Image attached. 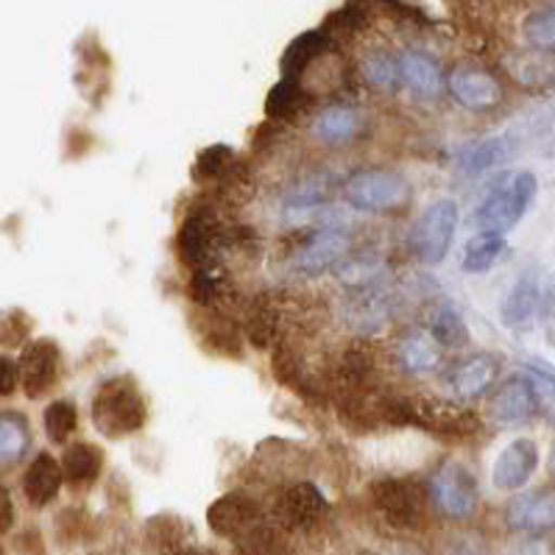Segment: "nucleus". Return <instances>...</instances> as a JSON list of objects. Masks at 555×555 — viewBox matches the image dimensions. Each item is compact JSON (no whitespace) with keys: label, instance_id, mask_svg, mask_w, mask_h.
Listing matches in <instances>:
<instances>
[{"label":"nucleus","instance_id":"obj_19","mask_svg":"<svg viewBox=\"0 0 555 555\" xmlns=\"http://www.w3.org/2000/svg\"><path fill=\"white\" fill-rule=\"evenodd\" d=\"M399 62V79L405 81L413 92L425 95V99H433L441 92V67L436 65L433 56H427L425 51H402L397 56Z\"/></svg>","mask_w":555,"mask_h":555},{"label":"nucleus","instance_id":"obj_6","mask_svg":"<svg viewBox=\"0 0 555 555\" xmlns=\"http://www.w3.org/2000/svg\"><path fill=\"white\" fill-rule=\"evenodd\" d=\"M430 503L450 519H469L477 511L475 475L464 464L447 461L430 480Z\"/></svg>","mask_w":555,"mask_h":555},{"label":"nucleus","instance_id":"obj_46","mask_svg":"<svg viewBox=\"0 0 555 555\" xmlns=\"http://www.w3.org/2000/svg\"><path fill=\"white\" fill-rule=\"evenodd\" d=\"M553 416H555V408H553Z\"/></svg>","mask_w":555,"mask_h":555},{"label":"nucleus","instance_id":"obj_39","mask_svg":"<svg viewBox=\"0 0 555 555\" xmlns=\"http://www.w3.org/2000/svg\"><path fill=\"white\" fill-rule=\"evenodd\" d=\"M188 296L198 308H209L218 299V276L209 268H196V274L188 282Z\"/></svg>","mask_w":555,"mask_h":555},{"label":"nucleus","instance_id":"obj_34","mask_svg":"<svg viewBox=\"0 0 555 555\" xmlns=\"http://www.w3.org/2000/svg\"><path fill=\"white\" fill-rule=\"evenodd\" d=\"M360 76H363L366 85L383 87V90H388V87H393L397 81H402L399 79V62L386 51H369L366 56L360 60Z\"/></svg>","mask_w":555,"mask_h":555},{"label":"nucleus","instance_id":"obj_41","mask_svg":"<svg viewBox=\"0 0 555 555\" xmlns=\"http://www.w3.org/2000/svg\"><path fill=\"white\" fill-rule=\"evenodd\" d=\"M17 386H21V369L12 358L0 354V397H12Z\"/></svg>","mask_w":555,"mask_h":555},{"label":"nucleus","instance_id":"obj_12","mask_svg":"<svg viewBox=\"0 0 555 555\" xmlns=\"http://www.w3.org/2000/svg\"><path fill=\"white\" fill-rule=\"evenodd\" d=\"M262 519V511L257 505V500H251L248 494L241 491H232V494L218 496L216 503L209 505L207 522L212 528V533L223 535V539H237V535L246 533L248 528H255Z\"/></svg>","mask_w":555,"mask_h":555},{"label":"nucleus","instance_id":"obj_44","mask_svg":"<svg viewBox=\"0 0 555 555\" xmlns=\"http://www.w3.org/2000/svg\"><path fill=\"white\" fill-rule=\"evenodd\" d=\"M177 555H204V553H198V550H190V547H184V550H179Z\"/></svg>","mask_w":555,"mask_h":555},{"label":"nucleus","instance_id":"obj_36","mask_svg":"<svg viewBox=\"0 0 555 555\" xmlns=\"http://www.w3.org/2000/svg\"><path fill=\"white\" fill-rule=\"evenodd\" d=\"M433 340H436L438 347L444 349H455V347H464L469 335H466L464 327V319L457 315L455 308L444 305V308L436 313V321H433Z\"/></svg>","mask_w":555,"mask_h":555},{"label":"nucleus","instance_id":"obj_17","mask_svg":"<svg viewBox=\"0 0 555 555\" xmlns=\"http://www.w3.org/2000/svg\"><path fill=\"white\" fill-rule=\"evenodd\" d=\"M62 483H65V477H62L60 461L51 452H40L23 475V494L34 508H46L60 496Z\"/></svg>","mask_w":555,"mask_h":555},{"label":"nucleus","instance_id":"obj_31","mask_svg":"<svg viewBox=\"0 0 555 555\" xmlns=\"http://www.w3.org/2000/svg\"><path fill=\"white\" fill-rule=\"evenodd\" d=\"M399 363L411 374H427L438 366V344L427 335H411L399 347Z\"/></svg>","mask_w":555,"mask_h":555},{"label":"nucleus","instance_id":"obj_33","mask_svg":"<svg viewBox=\"0 0 555 555\" xmlns=\"http://www.w3.org/2000/svg\"><path fill=\"white\" fill-rule=\"evenodd\" d=\"M235 165V151L232 145H209L193 163V179L196 182H216V179H223Z\"/></svg>","mask_w":555,"mask_h":555},{"label":"nucleus","instance_id":"obj_25","mask_svg":"<svg viewBox=\"0 0 555 555\" xmlns=\"http://www.w3.org/2000/svg\"><path fill=\"white\" fill-rule=\"evenodd\" d=\"M145 542L159 555H177L188 547V525L173 514H159L145 525Z\"/></svg>","mask_w":555,"mask_h":555},{"label":"nucleus","instance_id":"obj_21","mask_svg":"<svg viewBox=\"0 0 555 555\" xmlns=\"http://www.w3.org/2000/svg\"><path fill=\"white\" fill-rule=\"evenodd\" d=\"M496 377V360L491 354H472L464 363L452 369L450 388L457 397H480L489 391V386Z\"/></svg>","mask_w":555,"mask_h":555},{"label":"nucleus","instance_id":"obj_13","mask_svg":"<svg viewBox=\"0 0 555 555\" xmlns=\"http://www.w3.org/2000/svg\"><path fill=\"white\" fill-rule=\"evenodd\" d=\"M535 466H539V447L530 441V438H516L505 447L494 461V472H491V480H494L496 489L514 491L522 489L533 477Z\"/></svg>","mask_w":555,"mask_h":555},{"label":"nucleus","instance_id":"obj_26","mask_svg":"<svg viewBox=\"0 0 555 555\" xmlns=\"http://www.w3.org/2000/svg\"><path fill=\"white\" fill-rule=\"evenodd\" d=\"M237 553L241 555H285L288 542H285V530L280 525L257 522L255 528H248L246 533L235 539Z\"/></svg>","mask_w":555,"mask_h":555},{"label":"nucleus","instance_id":"obj_20","mask_svg":"<svg viewBox=\"0 0 555 555\" xmlns=\"http://www.w3.org/2000/svg\"><path fill=\"white\" fill-rule=\"evenodd\" d=\"M62 477L67 483L81 489V486H92L101 477L104 469V452L101 447L90 444V441H76L62 455Z\"/></svg>","mask_w":555,"mask_h":555},{"label":"nucleus","instance_id":"obj_40","mask_svg":"<svg viewBox=\"0 0 555 555\" xmlns=\"http://www.w3.org/2000/svg\"><path fill=\"white\" fill-rule=\"evenodd\" d=\"M444 555H486V544L475 533H455L447 542Z\"/></svg>","mask_w":555,"mask_h":555},{"label":"nucleus","instance_id":"obj_35","mask_svg":"<svg viewBox=\"0 0 555 555\" xmlns=\"http://www.w3.org/2000/svg\"><path fill=\"white\" fill-rule=\"evenodd\" d=\"M34 321L23 308H9L0 313V349H21L31 338Z\"/></svg>","mask_w":555,"mask_h":555},{"label":"nucleus","instance_id":"obj_30","mask_svg":"<svg viewBox=\"0 0 555 555\" xmlns=\"http://www.w3.org/2000/svg\"><path fill=\"white\" fill-rule=\"evenodd\" d=\"M305 101H308V92H305L301 81L282 79L274 90L268 92L266 115L271 120H291L305 106Z\"/></svg>","mask_w":555,"mask_h":555},{"label":"nucleus","instance_id":"obj_7","mask_svg":"<svg viewBox=\"0 0 555 555\" xmlns=\"http://www.w3.org/2000/svg\"><path fill=\"white\" fill-rule=\"evenodd\" d=\"M17 369H21V386L28 399H40L51 393L53 388L60 386L62 377V352L56 347V340H28L23 347L21 360H17Z\"/></svg>","mask_w":555,"mask_h":555},{"label":"nucleus","instance_id":"obj_3","mask_svg":"<svg viewBox=\"0 0 555 555\" xmlns=\"http://www.w3.org/2000/svg\"><path fill=\"white\" fill-rule=\"evenodd\" d=\"M372 503L391 528L418 530L427 519V494L422 486L402 477H386L372 486Z\"/></svg>","mask_w":555,"mask_h":555},{"label":"nucleus","instance_id":"obj_14","mask_svg":"<svg viewBox=\"0 0 555 555\" xmlns=\"http://www.w3.org/2000/svg\"><path fill=\"white\" fill-rule=\"evenodd\" d=\"M347 251L349 237L344 232H338V229H324V232H315V235H310L305 241V246L299 248V255L294 257V266L299 274L319 276L327 268L338 266Z\"/></svg>","mask_w":555,"mask_h":555},{"label":"nucleus","instance_id":"obj_32","mask_svg":"<svg viewBox=\"0 0 555 555\" xmlns=\"http://www.w3.org/2000/svg\"><path fill=\"white\" fill-rule=\"evenodd\" d=\"M42 422H46V433L53 444H65L67 438L79 430V411L70 399H53L42 413Z\"/></svg>","mask_w":555,"mask_h":555},{"label":"nucleus","instance_id":"obj_22","mask_svg":"<svg viewBox=\"0 0 555 555\" xmlns=\"http://www.w3.org/2000/svg\"><path fill=\"white\" fill-rule=\"evenodd\" d=\"M358 115L349 106H324L313 120V134L324 145H347L358 134Z\"/></svg>","mask_w":555,"mask_h":555},{"label":"nucleus","instance_id":"obj_43","mask_svg":"<svg viewBox=\"0 0 555 555\" xmlns=\"http://www.w3.org/2000/svg\"><path fill=\"white\" fill-rule=\"evenodd\" d=\"M528 383L535 388V393H555V377L544 369H528Z\"/></svg>","mask_w":555,"mask_h":555},{"label":"nucleus","instance_id":"obj_5","mask_svg":"<svg viewBox=\"0 0 555 555\" xmlns=\"http://www.w3.org/2000/svg\"><path fill=\"white\" fill-rule=\"evenodd\" d=\"M457 229V204L450 198L433 202L413 227V255L425 266H438L452 246Z\"/></svg>","mask_w":555,"mask_h":555},{"label":"nucleus","instance_id":"obj_42","mask_svg":"<svg viewBox=\"0 0 555 555\" xmlns=\"http://www.w3.org/2000/svg\"><path fill=\"white\" fill-rule=\"evenodd\" d=\"M14 525V503L7 486H0V535L9 533Z\"/></svg>","mask_w":555,"mask_h":555},{"label":"nucleus","instance_id":"obj_9","mask_svg":"<svg viewBox=\"0 0 555 555\" xmlns=\"http://www.w3.org/2000/svg\"><path fill=\"white\" fill-rule=\"evenodd\" d=\"M411 425L441 438H472L480 433V418L466 408L436 399H411Z\"/></svg>","mask_w":555,"mask_h":555},{"label":"nucleus","instance_id":"obj_28","mask_svg":"<svg viewBox=\"0 0 555 555\" xmlns=\"http://www.w3.org/2000/svg\"><path fill=\"white\" fill-rule=\"evenodd\" d=\"M535 310H539V288L535 282L522 280L505 299L503 321L511 330H525L533 321Z\"/></svg>","mask_w":555,"mask_h":555},{"label":"nucleus","instance_id":"obj_37","mask_svg":"<svg viewBox=\"0 0 555 555\" xmlns=\"http://www.w3.org/2000/svg\"><path fill=\"white\" fill-rule=\"evenodd\" d=\"M525 37L535 51L555 53V9H542L533 12L525 21Z\"/></svg>","mask_w":555,"mask_h":555},{"label":"nucleus","instance_id":"obj_10","mask_svg":"<svg viewBox=\"0 0 555 555\" xmlns=\"http://www.w3.org/2000/svg\"><path fill=\"white\" fill-rule=\"evenodd\" d=\"M221 246L223 232L212 212H190L177 232V257L190 268H209Z\"/></svg>","mask_w":555,"mask_h":555},{"label":"nucleus","instance_id":"obj_38","mask_svg":"<svg viewBox=\"0 0 555 555\" xmlns=\"http://www.w3.org/2000/svg\"><path fill=\"white\" fill-rule=\"evenodd\" d=\"M503 154H505L503 140H486V143L472 145L464 157H461V163H464V168L469 170V173H480V170H486V168H491V165L500 163V159H503Z\"/></svg>","mask_w":555,"mask_h":555},{"label":"nucleus","instance_id":"obj_29","mask_svg":"<svg viewBox=\"0 0 555 555\" xmlns=\"http://www.w3.org/2000/svg\"><path fill=\"white\" fill-rule=\"evenodd\" d=\"M276 330H280V310H276V305L268 299H257L246 313V333L251 344L260 349L271 347L276 338Z\"/></svg>","mask_w":555,"mask_h":555},{"label":"nucleus","instance_id":"obj_16","mask_svg":"<svg viewBox=\"0 0 555 555\" xmlns=\"http://www.w3.org/2000/svg\"><path fill=\"white\" fill-rule=\"evenodd\" d=\"M535 413V388L525 377L508 379L489 402V416L496 425H522Z\"/></svg>","mask_w":555,"mask_h":555},{"label":"nucleus","instance_id":"obj_27","mask_svg":"<svg viewBox=\"0 0 555 555\" xmlns=\"http://www.w3.org/2000/svg\"><path fill=\"white\" fill-rule=\"evenodd\" d=\"M505 255V237L500 232H480L466 243L464 251V271L469 274H483L496 260Z\"/></svg>","mask_w":555,"mask_h":555},{"label":"nucleus","instance_id":"obj_23","mask_svg":"<svg viewBox=\"0 0 555 555\" xmlns=\"http://www.w3.org/2000/svg\"><path fill=\"white\" fill-rule=\"evenodd\" d=\"M31 447V427L26 416L14 411H0V469H9Z\"/></svg>","mask_w":555,"mask_h":555},{"label":"nucleus","instance_id":"obj_2","mask_svg":"<svg viewBox=\"0 0 555 555\" xmlns=\"http://www.w3.org/2000/svg\"><path fill=\"white\" fill-rule=\"evenodd\" d=\"M344 196L360 212H393L411 202V184L397 170H358L347 179Z\"/></svg>","mask_w":555,"mask_h":555},{"label":"nucleus","instance_id":"obj_11","mask_svg":"<svg viewBox=\"0 0 555 555\" xmlns=\"http://www.w3.org/2000/svg\"><path fill=\"white\" fill-rule=\"evenodd\" d=\"M450 95L469 112H489L503 104V85L483 67L461 65L447 79Z\"/></svg>","mask_w":555,"mask_h":555},{"label":"nucleus","instance_id":"obj_24","mask_svg":"<svg viewBox=\"0 0 555 555\" xmlns=\"http://www.w3.org/2000/svg\"><path fill=\"white\" fill-rule=\"evenodd\" d=\"M508 73L525 87L555 85V56L547 51L516 53L508 60Z\"/></svg>","mask_w":555,"mask_h":555},{"label":"nucleus","instance_id":"obj_45","mask_svg":"<svg viewBox=\"0 0 555 555\" xmlns=\"http://www.w3.org/2000/svg\"><path fill=\"white\" fill-rule=\"evenodd\" d=\"M550 472L555 475V447H553V452H550Z\"/></svg>","mask_w":555,"mask_h":555},{"label":"nucleus","instance_id":"obj_47","mask_svg":"<svg viewBox=\"0 0 555 555\" xmlns=\"http://www.w3.org/2000/svg\"><path fill=\"white\" fill-rule=\"evenodd\" d=\"M0 555H3V553H0Z\"/></svg>","mask_w":555,"mask_h":555},{"label":"nucleus","instance_id":"obj_15","mask_svg":"<svg viewBox=\"0 0 555 555\" xmlns=\"http://www.w3.org/2000/svg\"><path fill=\"white\" fill-rule=\"evenodd\" d=\"M505 519L522 533H544L555 530V489H535L519 494L505 511Z\"/></svg>","mask_w":555,"mask_h":555},{"label":"nucleus","instance_id":"obj_18","mask_svg":"<svg viewBox=\"0 0 555 555\" xmlns=\"http://www.w3.org/2000/svg\"><path fill=\"white\" fill-rule=\"evenodd\" d=\"M327 51H330L327 31L299 34V37L285 48V53H282V60H280L282 79L301 81V76H305V73L315 65V60H321Z\"/></svg>","mask_w":555,"mask_h":555},{"label":"nucleus","instance_id":"obj_4","mask_svg":"<svg viewBox=\"0 0 555 555\" xmlns=\"http://www.w3.org/2000/svg\"><path fill=\"white\" fill-rule=\"evenodd\" d=\"M535 177L530 170H519L503 188H496L489 198H486L475 212L477 227L483 232H508L519 218L525 216V209L530 207L535 196Z\"/></svg>","mask_w":555,"mask_h":555},{"label":"nucleus","instance_id":"obj_8","mask_svg":"<svg viewBox=\"0 0 555 555\" xmlns=\"http://www.w3.org/2000/svg\"><path fill=\"white\" fill-rule=\"evenodd\" d=\"M324 511H327V500H324L319 486L301 480V483L288 486L276 496L274 519L285 533H299V530L315 528Z\"/></svg>","mask_w":555,"mask_h":555},{"label":"nucleus","instance_id":"obj_1","mask_svg":"<svg viewBox=\"0 0 555 555\" xmlns=\"http://www.w3.org/2000/svg\"><path fill=\"white\" fill-rule=\"evenodd\" d=\"M149 422V405L138 383L126 374L109 377L92 397V425L101 436L124 438L143 430Z\"/></svg>","mask_w":555,"mask_h":555}]
</instances>
